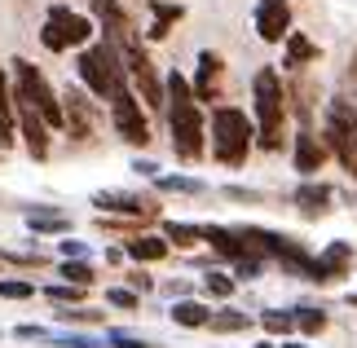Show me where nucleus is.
Masks as SVG:
<instances>
[{"label": "nucleus", "mask_w": 357, "mask_h": 348, "mask_svg": "<svg viewBox=\"0 0 357 348\" xmlns=\"http://www.w3.org/2000/svg\"><path fill=\"white\" fill-rule=\"evenodd\" d=\"M163 93H168V123H172V150L176 159L195 163L203 159V137H208V128H203V110L195 102V89H190V80L181 71H172L168 80H163Z\"/></svg>", "instance_id": "obj_1"}, {"label": "nucleus", "mask_w": 357, "mask_h": 348, "mask_svg": "<svg viewBox=\"0 0 357 348\" xmlns=\"http://www.w3.org/2000/svg\"><path fill=\"white\" fill-rule=\"evenodd\" d=\"M252 97H256V142L265 150H282V123H287V89L273 66L256 71L252 80Z\"/></svg>", "instance_id": "obj_2"}, {"label": "nucleus", "mask_w": 357, "mask_h": 348, "mask_svg": "<svg viewBox=\"0 0 357 348\" xmlns=\"http://www.w3.org/2000/svg\"><path fill=\"white\" fill-rule=\"evenodd\" d=\"M252 119L243 115L238 106H216L212 110V155L216 163H225V168H243L247 150H252Z\"/></svg>", "instance_id": "obj_3"}, {"label": "nucleus", "mask_w": 357, "mask_h": 348, "mask_svg": "<svg viewBox=\"0 0 357 348\" xmlns=\"http://www.w3.org/2000/svg\"><path fill=\"white\" fill-rule=\"evenodd\" d=\"M75 71H79V80L89 84V93H93V97H106V102H111L119 89H128V84H123L119 45H111V40H98V45H89L84 53H79Z\"/></svg>", "instance_id": "obj_4"}, {"label": "nucleus", "mask_w": 357, "mask_h": 348, "mask_svg": "<svg viewBox=\"0 0 357 348\" xmlns=\"http://www.w3.org/2000/svg\"><path fill=\"white\" fill-rule=\"evenodd\" d=\"M326 150L344 163L349 176H357V106H353V97H331V106H326Z\"/></svg>", "instance_id": "obj_5"}, {"label": "nucleus", "mask_w": 357, "mask_h": 348, "mask_svg": "<svg viewBox=\"0 0 357 348\" xmlns=\"http://www.w3.org/2000/svg\"><path fill=\"white\" fill-rule=\"evenodd\" d=\"M93 40V22L84 18V13L66 9V5H53L45 27H40V45H45L49 53H66V49H79Z\"/></svg>", "instance_id": "obj_6"}, {"label": "nucleus", "mask_w": 357, "mask_h": 348, "mask_svg": "<svg viewBox=\"0 0 357 348\" xmlns=\"http://www.w3.org/2000/svg\"><path fill=\"white\" fill-rule=\"evenodd\" d=\"M119 58H123V71L132 75V84L142 89V102L146 106H163L168 102V93H163V80H159V71H155V62H150V53H146V45L137 36H128L119 45Z\"/></svg>", "instance_id": "obj_7"}, {"label": "nucleus", "mask_w": 357, "mask_h": 348, "mask_svg": "<svg viewBox=\"0 0 357 348\" xmlns=\"http://www.w3.org/2000/svg\"><path fill=\"white\" fill-rule=\"evenodd\" d=\"M13 75H18V93L36 106V115L49 123V133L62 128V102H58V93L49 89V80L40 75L26 58H13Z\"/></svg>", "instance_id": "obj_8"}, {"label": "nucleus", "mask_w": 357, "mask_h": 348, "mask_svg": "<svg viewBox=\"0 0 357 348\" xmlns=\"http://www.w3.org/2000/svg\"><path fill=\"white\" fill-rule=\"evenodd\" d=\"M111 119H115V133H119L128 146H146V142H150L146 110H142V102H137L132 89H119V93L111 97Z\"/></svg>", "instance_id": "obj_9"}, {"label": "nucleus", "mask_w": 357, "mask_h": 348, "mask_svg": "<svg viewBox=\"0 0 357 348\" xmlns=\"http://www.w3.org/2000/svg\"><path fill=\"white\" fill-rule=\"evenodd\" d=\"M13 115H18V133L31 150V159H49V123L36 115V106L22 93H13Z\"/></svg>", "instance_id": "obj_10"}, {"label": "nucleus", "mask_w": 357, "mask_h": 348, "mask_svg": "<svg viewBox=\"0 0 357 348\" xmlns=\"http://www.w3.org/2000/svg\"><path fill=\"white\" fill-rule=\"evenodd\" d=\"M256 36L265 45H278L291 36V5L287 0H256Z\"/></svg>", "instance_id": "obj_11"}, {"label": "nucleus", "mask_w": 357, "mask_h": 348, "mask_svg": "<svg viewBox=\"0 0 357 348\" xmlns=\"http://www.w3.org/2000/svg\"><path fill=\"white\" fill-rule=\"evenodd\" d=\"M93 207L106 216H132V220H146L155 216V203L150 199H137V194H123V190H102L93 194Z\"/></svg>", "instance_id": "obj_12"}, {"label": "nucleus", "mask_w": 357, "mask_h": 348, "mask_svg": "<svg viewBox=\"0 0 357 348\" xmlns=\"http://www.w3.org/2000/svg\"><path fill=\"white\" fill-rule=\"evenodd\" d=\"M62 97H66V102H62V128H71L75 142H84V137L93 133V123H98V110H93V102L79 89L62 93Z\"/></svg>", "instance_id": "obj_13"}, {"label": "nucleus", "mask_w": 357, "mask_h": 348, "mask_svg": "<svg viewBox=\"0 0 357 348\" xmlns=\"http://www.w3.org/2000/svg\"><path fill=\"white\" fill-rule=\"evenodd\" d=\"M221 75H225V62H221V53H212V49H203L199 53V71H195V102H216L221 97Z\"/></svg>", "instance_id": "obj_14"}, {"label": "nucleus", "mask_w": 357, "mask_h": 348, "mask_svg": "<svg viewBox=\"0 0 357 348\" xmlns=\"http://www.w3.org/2000/svg\"><path fill=\"white\" fill-rule=\"evenodd\" d=\"M322 163H326V142H318L313 128H300V137H296V172L313 176Z\"/></svg>", "instance_id": "obj_15"}, {"label": "nucleus", "mask_w": 357, "mask_h": 348, "mask_svg": "<svg viewBox=\"0 0 357 348\" xmlns=\"http://www.w3.org/2000/svg\"><path fill=\"white\" fill-rule=\"evenodd\" d=\"M93 13H98V22L106 27V40H111V45H123V40L132 36L128 13H123L119 0H93Z\"/></svg>", "instance_id": "obj_16"}, {"label": "nucleus", "mask_w": 357, "mask_h": 348, "mask_svg": "<svg viewBox=\"0 0 357 348\" xmlns=\"http://www.w3.org/2000/svg\"><path fill=\"white\" fill-rule=\"evenodd\" d=\"M203 243H212V252L225 256V260H243L247 256L243 234L238 229H225V225H203Z\"/></svg>", "instance_id": "obj_17"}, {"label": "nucleus", "mask_w": 357, "mask_h": 348, "mask_svg": "<svg viewBox=\"0 0 357 348\" xmlns=\"http://www.w3.org/2000/svg\"><path fill=\"white\" fill-rule=\"evenodd\" d=\"M313 260H318V278H322V282H331V278H340V273L349 269L353 247H349V243H331L322 256H313Z\"/></svg>", "instance_id": "obj_18"}, {"label": "nucleus", "mask_w": 357, "mask_h": 348, "mask_svg": "<svg viewBox=\"0 0 357 348\" xmlns=\"http://www.w3.org/2000/svg\"><path fill=\"white\" fill-rule=\"evenodd\" d=\"M13 137H18V115H13V93H9V80L0 71V150L13 146Z\"/></svg>", "instance_id": "obj_19"}, {"label": "nucleus", "mask_w": 357, "mask_h": 348, "mask_svg": "<svg viewBox=\"0 0 357 348\" xmlns=\"http://www.w3.org/2000/svg\"><path fill=\"white\" fill-rule=\"evenodd\" d=\"M128 256L137 264H155L168 256V239H155V234H137V239H128Z\"/></svg>", "instance_id": "obj_20"}, {"label": "nucleus", "mask_w": 357, "mask_h": 348, "mask_svg": "<svg viewBox=\"0 0 357 348\" xmlns=\"http://www.w3.org/2000/svg\"><path fill=\"white\" fill-rule=\"evenodd\" d=\"M296 203H300V212L322 216L326 203H331V186H322V181H305V186L296 190Z\"/></svg>", "instance_id": "obj_21"}, {"label": "nucleus", "mask_w": 357, "mask_h": 348, "mask_svg": "<svg viewBox=\"0 0 357 348\" xmlns=\"http://www.w3.org/2000/svg\"><path fill=\"white\" fill-rule=\"evenodd\" d=\"M26 225H31L36 234H66V229H71V216H66V212H49V207H31V212H26Z\"/></svg>", "instance_id": "obj_22"}, {"label": "nucleus", "mask_w": 357, "mask_h": 348, "mask_svg": "<svg viewBox=\"0 0 357 348\" xmlns=\"http://www.w3.org/2000/svg\"><path fill=\"white\" fill-rule=\"evenodd\" d=\"M172 322L176 326H208L212 322V309H208V304H199V300H176L172 304Z\"/></svg>", "instance_id": "obj_23"}, {"label": "nucleus", "mask_w": 357, "mask_h": 348, "mask_svg": "<svg viewBox=\"0 0 357 348\" xmlns=\"http://www.w3.org/2000/svg\"><path fill=\"white\" fill-rule=\"evenodd\" d=\"M150 13H155L150 40H163V36L172 31V22H181V18H185V9H181V5H163V0H155V5H150Z\"/></svg>", "instance_id": "obj_24"}, {"label": "nucleus", "mask_w": 357, "mask_h": 348, "mask_svg": "<svg viewBox=\"0 0 357 348\" xmlns=\"http://www.w3.org/2000/svg\"><path fill=\"white\" fill-rule=\"evenodd\" d=\"M163 239L176 247H195L203 243V225H190V220H163Z\"/></svg>", "instance_id": "obj_25"}, {"label": "nucleus", "mask_w": 357, "mask_h": 348, "mask_svg": "<svg viewBox=\"0 0 357 348\" xmlns=\"http://www.w3.org/2000/svg\"><path fill=\"white\" fill-rule=\"evenodd\" d=\"M305 62H318V45L309 36H287V66H305Z\"/></svg>", "instance_id": "obj_26"}, {"label": "nucleus", "mask_w": 357, "mask_h": 348, "mask_svg": "<svg viewBox=\"0 0 357 348\" xmlns=\"http://www.w3.org/2000/svg\"><path fill=\"white\" fill-rule=\"evenodd\" d=\"M296 317V331H305V335H318V331H326V313L313 309V304H300V309H291Z\"/></svg>", "instance_id": "obj_27"}, {"label": "nucleus", "mask_w": 357, "mask_h": 348, "mask_svg": "<svg viewBox=\"0 0 357 348\" xmlns=\"http://www.w3.org/2000/svg\"><path fill=\"white\" fill-rule=\"evenodd\" d=\"M260 326H265L269 335H291L296 317H291V309H265V313H260Z\"/></svg>", "instance_id": "obj_28"}, {"label": "nucleus", "mask_w": 357, "mask_h": 348, "mask_svg": "<svg viewBox=\"0 0 357 348\" xmlns=\"http://www.w3.org/2000/svg\"><path fill=\"white\" fill-rule=\"evenodd\" d=\"M212 331H221V335H229V331H247L252 326V317L247 313H238V309H221V313H212V322H208Z\"/></svg>", "instance_id": "obj_29"}, {"label": "nucleus", "mask_w": 357, "mask_h": 348, "mask_svg": "<svg viewBox=\"0 0 357 348\" xmlns=\"http://www.w3.org/2000/svg\"><path fill=\"white\" fill-rule=\"evenodd\" d=\"M155 186L168 190V194H203V190H208L199 176H155Z\"/></svg>", "instance_id": "obj_30"}, {"label": "nucleus", "mask_w": 357, "mask_h": 348, "mask_svg": "<svg viewBox=\"0 0 357 348\" xmlns=\"http://www.w3.org/2000/svg\"><path fill=\"white\" fill-rule=\"evenodd\" d=\"M62 278H66V282H71V287H93V264H84V260H62V269H58Z\"/></svg>", "instance_id": "obj_31"}, {"label": "nucleus", "mask_w": 357, "mask_h": 348, "mask_svg": "<svg viewBox=\"0 0 357 348\" xmlns=\"http://www.w3.org/2000/svg\"><path fill=\"white\" fill-rule=\"evenodd\" d=\"M45 296H49L53 304H62V309H71V304H79V300H84V287H71V282H62V287H49Z\"/></svg>", "instance_id": "obj_32"}, {"label": "nucleus", "mask_w": 357, "mask_h": 348, "mask_svg": "<svg viewBox=\"0 0 357 348\" xmlns=\"http://www.w3.org/2000/svg\"><path fill=\"white\" fill-rule=\"evenodd\" d=\"M58 322H79V326H93V322H102V309H79V304H71V309H58Z\"/></svg>", "instance_id": "obj_33"}, {"label": "nucleus", "mask_w": 357, "mask_h": 348, "mask_svg": "<svg viewBox=\"0 0 357 348\" xmlns=\"http://www.w3.org/2000/svg\"><path fill=\"white\" fill-rule=\"evenodd\" d=\"M203 287H208V296H216V300L234 296V278H225V273H208V278H203Z\"/></svg>", "instance_id": "obj_34"}, {"label": "nucleus", "mask_w": 357, "mask_h": 348, "mask_svg": "<svg viewBox=\"0 0 357 348\" xmlns=\"http://www.w3.org/2000/svg\"><path fill=\"white\" fill-rule=\"evenodd\" d=\"M0 296H5V300H31L36 287L22 282V278H5V282H0Z\"/></svg>", "instance_id": "obj_35"}, {"label": "nucleus", "mask_w": 357, "mask_h": 348, "mask_svg": "<svg viewBox=\"0 0 357 348\" xmlns=\"http://www.w3.org/2000/svg\"><path fill=\"white\" fill-rule=\"evenodd\" d=\"M106 344H111V348H155V344H146L142 335H128V331H106Z\"/></svg>", "instance_id": "obj_36"}, {"label": "nucleus", "mask_w": 357, "mask_h": 348, "mask_svg": "<svg viewBox=\"0 0 357 348\" xmlns=\"http://www.w3.org/2000/svg\"><path fill=\"white\" fill-rule=\"evenodd\" d=\"M106 304H111V309H137V291H128V287H111V291H106Z\"/></svg>", "instance_id": "obj_37"}, {"label": "nucleus", "mask_w": 357, "mask_h": 348, "mask_svg": "<svg viewBox=\"0 0 357 348\" xmlns=\"http://www.w3.org/2000/svg\"><path fill=\"white\" fill-rule=\"evenodd\" d=\"M260 269H265V260H260V256H243V260H234V273L243 278V282L260 278Z\"/></svg>", "instance_id": "obj_38"}, {"label": "nucleus", "mask_w": 357, "mask_h": 348, "mask_svg": "<svg viewBox=\"0 0 357 348\" xmlns=\"http://www.w3.org/2000/svg\"><path fill=\"white\" fill-rule=\"evenodd\" d=\"M0 260L22 264V269H36V264H45V256H40V252H0Z\"/></svg>", "instance_id": "obj_39"}, {"label": "nucleus", "mask_w": 357, "mask_h": 348, "mask_svg": "<svg viewBox=\"0 0 357 348\" xmlns=\"http://www.w3.org/2000/svg\"><path fill=\"white\" fill-rule=\"evenodd\" d=\"M13 335H18V340H53V331L49 326H18Z\"/></svg>", "instance_id": "obj_40"}, {"label": "nucleus", "mask_w": 357, "mask_h": 348, "mask_svg": "<svg viewBox=\"0 0 357 348\" xmlns=\"http://www.w3.org/2000/svg\"><path fill=\"white\" fill-rule=\"evenodd\" d=\"M84 252H89L84 243H75V239H62V256H66V260H84Z\"/></svg>", "instance_id": "obj_41"}, {"label": "nucleus", "mask_w": 357, "mask_h": 348, "mask_svg": "<svg viewBox=\"0 0 357 348\" xmlns=\"http://www.w3.org/2000/svg\"><path fill=\"white\" fill-rule=\"evenodd\" d=\"M128 291H150V278L146 273H128Z\"/></svg>", "instance_id": "obj_42"}, {"label": "nucleus", "mask_w": 357, "mask_h": 348, "mask_svg": "<svg viewBox=\"0 0 357 348\" xmlns=\"http://www.w3.org/2000/svg\"><path fill=\"white\" fill-rule=\"evenodd\" d=\"M132 168H137V172H142V176H159V163H150V159H137V163H132Z\"/></svg>", "instance_id": "obj_43"}, {"label": "nucleus", "mask_w": 357, "mask_h": 348, "mask_svg": "<svg viewBox=\"0 0 357 348\" xmlns=\"http://www.w3.org/2000/svg\"><path fill=\"white\" fill-rule=\"evenodd\" d=\"M282 348H309V344H282Z\"/></svg>", "instance_id": "obj_44"}, {"label": "nucleus", "mask_w": 357, "mask_h": 348, "mask_svg": "<svg viewBox=\"0 0 357 348\" xmlns=\"http://www.w3.org/2000/svg\"><path fill=\"white\" fill-rule=\"evenodd\" d=\"M256 348H273V344H256Z\"/></svg>", "instance_id": "obj_45"}, {"label": "nucleus", "mask_w": 357, "mask_h": 348, "mask_svg": "<svg viewBox=\"0 0 357 348\" xmlns=\"http://www.w3.org/2000/svg\"><path fill=\"white\" fill-rule=\"evenodd\" d=\"M353 304H357V291H353Z\"/></svg>", "instance_id": "obj_46"}, {"label": "nucleus", "mask_w": 357, "mask_h": 348, "mask_svg": "<svg viewBox=\"0 0 357 348\" xmlns=\"http://www.w3.org/2000/svg\"><path fill=\"white\" fill-rule=\"evenodd\" d=\"M353 106H357V97H353Z\"/></svg>", "instance_id": "obj_47"}]
</instances>
